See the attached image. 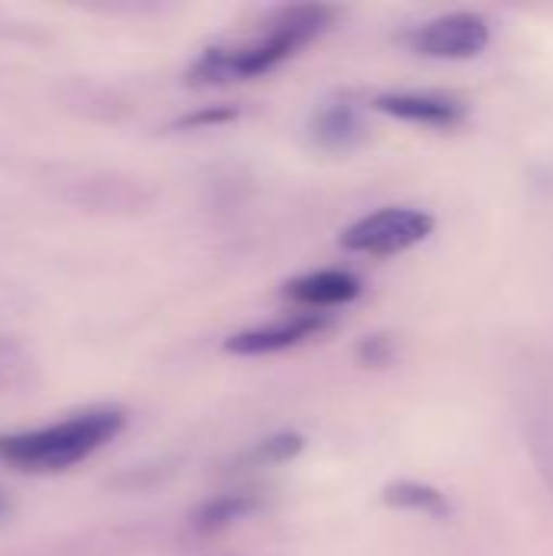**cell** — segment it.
<instances>
[{"label": "cell", "instance_id": "cell-3", "mask_svg": "<svg viewBox=\"0 0 553 556\" xmlns=\"http://www.w3.org/2000/svg\"><path fill=\"white\" fill-rule=\"evenodd\" d=\"M437 228V218L424 208L411 205H388L378 208L355 225H349L339 238V244L352 254H372V257H391L404 254L414 244L427 241Z\"/></svg>", "mask_w": 553, "mask_h": 556}, {"label": "cell", "instance_id": "cell-5", "mask_svg": "<svg viewBox=\"0 0 553 556\" xmlns=\"http://www.w3.org/2000/svg\"><path fill=\"white\" fill-rule=\"evenodd\" d=\"M329 329V313H297L287 319H277L271 326H257L248 332H235L225 339V352L231 355H274L293 345H303L306 339H316Z\"/></svg>", "mask_w": 553, "mask_h": 556}, {"label": "cell", "instance_id": "cell-12", "mask_svg": "<svg viewBox=\"0 0 553 556\" xmlns=\"http://www.w3.org/2000/svg\"><path fill=\"white\" fill-rule=\"evenodd\" d=\"M303 443H306V440H303L300 433H277V437H267V440H261L257 446H251V453L244 456V463L254 466V469L280 466V463H290L293 456H300Z\"/></svg>", "mask_w": 553, "mask_h": 556}, {"label": "cell", "instance_id": "cell-8", "mask_svg": "<svg viewBox=\"0 0 553 556\" xmlns=\"http://www.w3.org/2000/svg\"><path fill=\"white\" fill-rule=\"evenodd\" d=\"M313 140L323 150H336L345 153L352 147H359L365 140V124H362V111L349 101V98H336L326 101L316 114H313Z\"/></svg>", "mask_w": 553, "mask_h": 556}, {"label": "cell", "instance_id": "cell-15", "mask_svg": "<svg viewBox=\"0 0 553 556\" xmlns=\"http://www.w3.org/2000/svg\"><path fill=\"white\" fill-rule=\"evenodd\" d=\"M3 515H7V498L0 495V518H3Z\"/></svg>", "mask_w": 553, "mask_h": 556}, {"label": "cell", "instance_id": "cell-11", "mask_svg": "<svg viewBox=\"0 0 553 556\" xmlns=\"http://www.w3.org/2000/svg\"><path fill=\"white\" fill-rule=\"evenodd\" d=\"M261 508V498L251 492H235V495H218L212 502H205L196 515V528L199 531H222L248 515H254Z\"/></svg>", "mask_w": 553, "mask_h": 556}, {"label": "cell", "instance_id": "cell-14", "mask_svg": "<svg viewBox=\"0 0 553 556\" xmlns=\"http://www.w3.org/2000/svg\"><path fill=\"white\" fill-rule=\"evenodd\" d=\"M231 117H238V111H235V108L215 104V108H202V111H196V114L183 117V121H179V127H215V124H225V121H231Z\"/></svg>", "mask_w": 553, "mask_h": 556}, {"label": "cell", "instance_id": "cell-7", "mask_svg": "<svg viewBox=\"0 0 553 556\" xmlns=\"http://www.w3.org/2000/svg\"><path fill=\"white\" fill-rule=\"evenodd\" d=\"M284 296L306 306L310 313H323L329 306H345L362 296V280L349 270H316L297 277L284 287Z\"/></svg>", "mask_w": 553, "mask_h": 556}, {"label": "cell", "instance_id": "cell-9", "mask_svg": "<svg viewBox=\"0 0 553 556\" xmlns=\"http://www.w3.org/2000/svg\"><path fill=\"white\" fill-rule=\"evenodd\" d=\"M525 430H528V446H531L535 466H538L544 485L553 492V397L538 394L528 401Z\"/></svg>", "mask_w": 553, "mask_h": 556}, {"label": "cell", "instance_id": "cell-2", "mask_svg": "<svg viewBox=\"0 0 553 556\" xmlns=\"http://www.w3.org/2000/svg\"><path fill=\"white\" fill-rule=\"evenodd\" d=\"M124 427L127 414L121 407H91L42 430L3 433L0 463L23 472H62L108 446Z\"/></svg>", "mask_w": 553, "mask_h": 556}, {"label": "cell", "instance_id": "cell-13", "mask_svg": "<svg viewBox=\"0 0 553 556\" xmlns=\"http://www.w3.org/2000/svg\"><path fill=\"white\" fill-rule=\"evenodd\" d=\"M391 352H394V345L385 336H368V339L359 342V358H362V365H372V368L388 365Z\"/></svg>", "mask_w": 553, "mask_h": 556}, {"label": "cell", "instance_id": "cell-1", "mask_svg": "<svg viewBox=\"0 0 553 556\" xmlns=\"http://www.w3.org/2000/svg\"><path fill=\"white\" fill-rule=\"evenodd\" d=\"M332 20L336 10L323 3L280 10L261 36L235 46H209L189 65L186 78L192 85H225V81H248L267 75L287 59H293L303 46L319 39L332 26Z\"/></svg>", "mask_w": 553, "mask_h": 556}, {"label": "cell", "instance_id": "cell-10", "mask_svg": "<svg viewBox=\"0 0 553 556\" xmlns=\"http://www.w3.org/2000/svg\"><path fill=\"white\" fill-rule=\"evenodd\" d=\"M381 498H385V505H391V508L414 511V515H424V518H433V521H447L450 511H453V508H450V498H447L440 489H433V485H427V482H411V479L388 485Z\"/></svg>", "mask_w": 553, "mask_h": 556}, {"label": "cell", "instance_id": "cell-6", "mask_svg": "<svg viewBox=\"0 0 553 556\" xmlns=\"http://www.w3.org/2000/svg\"><path fill=\"white\" fill-rule=\"evenodd\" d=\"M375 111L391 114V117L407 121V124L437 127V130H453V127L466 124V117H469L466 101H460L453 94H437V91H391V94H378L375 98Z\"/></svg>", "mask_w": 553, "mask_h": 556}, {"label": "cell", "instance_id": "cell-4", "mask_svg": "<svg viewBox=\"0 0 553 556\" xmlns=\"http://www.w3.org/2000/svg\"><path fill=\"white\" fill-rule=\"evenodd\" d=\"M404 39L427 59H476L492 39V26L482 13H447L411 29Z\"/></svg>", "mask_w": 553, "mask_h": 556}]
</instances>
